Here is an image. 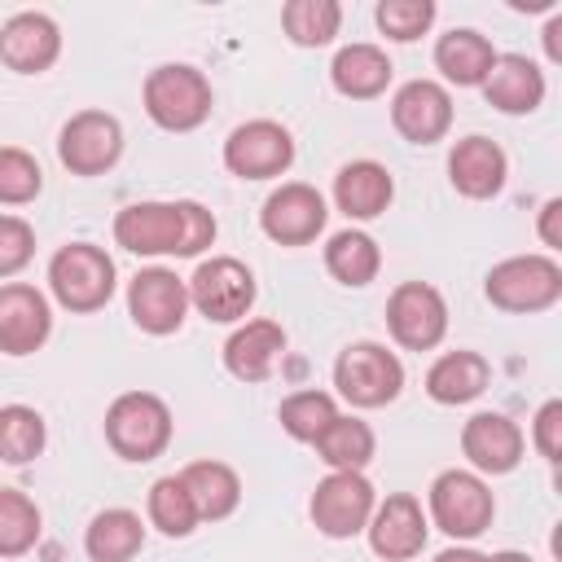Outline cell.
<instances>
[{
    "label": "cell",
    "instance_id": "1",
    "mask_svg": "<svg viewBox=\"0 0 562 562\" xmlns=\"http://www.w3.org/2000/svg\"><path fill=\"white\" fill-rule=\"evenodd\" d=\"M171 430H176L171 408L154 391H123L105 408V443L114 448V457L136 465L158 461L171 443Z\"/></svg>",
    "mask_w": 562,
    "mask_h": 562
},
{
    "label": "cell",
    "instance_id": "2",
    "mask_svg": "<svg viewBox=\"0 0 562 562\" xmlns=\"http://www.w3.org/2000/svg\"><path fill=\"white\" fill-rule=\"evenodd\" d=\"M140 101H145V114L162 127V132H193L211 119V79L198 70V66H184V61H167V66H154L145 75V88H140Z\"/></svg>",
    "mask_w": 562,
    "mask_h": 562
},
{
    "label": "cell",
    "instance_id": "3",
    "mask_svg": "<svg viewBox=\"0 0 562 562\" xmlns=\"http://www.w3.org/2000/svg\"><path fill=\"white\" fill-rule=\"evenodd\" d=\"M48 290L75 316L101 312L114 299V259L92 241H66L48 259Z\"/></svg>",
    "mask_w": 562,
    "mask_h": 562
},
{
    "label": "cell",
    "instance_id": "4",
    "mask_svg": "<svg viewBox=\"0 0 562 562\" xmlns=\"http://www.w3.org/2000/svg\"><path fill=\"white\" fill-rule=\"evenodd\" d=\"M483 294L514 316L549 312L562 299V263L553 255H509L483 277Z\"/></svg>",
    "mask_w": 562,
    "mask_h": 562
},
{
    "label": "cell",
    "instance_id": "5",
    "mask_svg": "<svg viewBox=\"0 0 562 562\" xmlns=\"http://www.w3.org/2000/svg\"><path fill=\"white\" fill-rule=\"evenodd\" d=\"M334 386L351 408H382L404 391V364L382 342H351L334 360Z\"/></svg>",
    "mask_w": 562,
    "mask_h": 562
},
{
    "label": "cell",
    "instance_id": "6",
    "mask_svg": "<svg viewBox=\"0 0 562 562\" xmlns=\"http://www.w3.org/2000/svg\"><path fill=\"white\" fill-rule=\"evenodd\" d=\"M426 505H430V522L443 536H452V540H474L496 518L492 487L474 470H443V474H435V483L426 492Z\"/></svg>",
    "mask_w": 562,
    "mask_h": 562
},
{
    "label": "cell",
    "instance_id": "7",
    "mask_svg": "<svg viewBox=\"0 0 562 562\" xmlns=\"http://www.w3.org/2000/svg\"><path fill=\"white\" fill-rule=\"evenodd\" d=\"M184 285H189V307H198L215 325L246 321V312L255 307V294H259L255 272L241 259H233V255L202 259Z\"/></svg>",
    "mask_w": 562,
    "mask_h": 562
},
{
    "label": "cell",
    "instance_id": "8",
    "mask_svg": "<svg viewBox=\"0 0 562 562\" xmlns=\"http://www.w3.org/2000/svg\"><path fill=\"white\" fill-rule=\"evenodd\" d=\"M378 505V492L364 474H351V470H329L316 492H312V522L321 536L329 540H351L369 527V514Z\"/></svg>",
    "mask_w": 562,
    "mask_h": 562
},
{
    "label": "cell",
    "instance_id": "9",
    "mask_svg": "<svg viewBox=\"0 0 562 562\" xmlns=\"http://www.w3.org/2000/svg\"><path fill=\"white\" fill-rule=\"evenodd\" d=\"M57 158L70 176H105L123 158V123L105 110H79L57 136Z\"/></svg>",
    "mask_w": 562,
    "mask_h": 562
},
{
    "label": "cell",
    "instance_id": "10",
    "mask_svg": "<svg viewBox=\"0 0 562 562\" xmlns=\"http://www.w3.org/2000/svg\"><path fill=\"white\" fill-rule=\"evenodd\" d=\"M386 329L404 351H430L448 334V303L430 281H400L386 299Z\"/></svg>",
    "mask_w": 562,
    "mask_h": 562
},
{
    "label": "cell",
    "instance_id": "11",
    "mask_svg": "<svg viewBox=\"0 0 562 562\" xmlns=\"http://www.w3.org/2000/svg\"><path fill=\"white\" fill-rule=\"evenodd\" d=\"M294 162V136L272 119H250L228 132L224 140V167L237 180H272L285 176Z\"/></svg>",
    "mask_w": 562,
    "mask_h": 562
},
{
    "label": "cell",
    "instance_id": "12",
    "mask_svg": "<svg viewBox=\"0 0 562 562\" xmlns=\"http://www.w3.org/2000/svg\"><path fill=\"white\" fill-rule=\"evenodd\" d=\"M325 220H329V206H325L321 189L303 184V180L277 184L263 198V211H259V228L277 246H307V241H316L325 233Z\"/></svg>",
    "mask_w": 562,
    "mask_h": 562
},
{
    "label": "cell",
    "instance_id": "13",
    "mask_svg": "<svg viewBox=\"0 0 562 562\" xmlns=\"http://www.w3.org/2000/svg\"><path fill=\"white\" fill-rule=\"evenodd\" d=\"M127 316L136 321V329L167 338L189 316V285L171 268H140L127 281Z\"/></svg>",
    "mask_w": 562,
    "mask_h": 562
},
{
    "label": "cell",
    "instance_id": "14",
    "mask_svg": "<svg viewBox=\"0 0 562 562\" xmlns=\"http://www.w3.org/2000/svg\"><path fill=\"white\" fill-rule=\"evenodd\" d=\"M369 549L382 558V562H408L426 549V536H430V522L422 514V501L408 496V492H391L386 501L373 505L369 514Z\"/></svg>",
    "mask_w": 562,
    "mask_h": 562
},
{
    "label": "cell",
    "instance_id": "15",
    "mask_svg": "<svg viewBox=\"0 0 562 562\" xmlns=\"http://www.w3.org/2000/svg\"><path fill=\"white\" fill-rule=\"evenodd\" d=\"M391 123L408 145H435L452 127V97L435 79H408L391 97Z\"/></svg>",
    "mask_w": 562,
    "mask_h": 562
},
{
    "label": "cell",
    "instance_id": "16",
    "mask_svg": "<svg viewBox=\"0 0 562 562\" xmlns=\"http://www.w3.org/2000/svg\"><path fill=\"white\" fill-rule=\"evenodd\" d=\"M53 334V307L48 299L26 281L0 285V351L4 356H31Z\"/></svg>",
    "mask_w": 562,
    "mask_h": 562
},
{
    "label": "cell",
    "instance_id": "17",
    "mask_svg": "<svg viewBox=\"0 0 562 562\" xmlns=\"http://www.w3.org/2000/svg\"><path fill=\"white\" fill-rule=\"evenodd\" d=\"M180 237H184V220H180V202H132L114 215V241L132 255H180Z\"/></svg>",
    "mask_w": 562,
    "mask_h": 562
},
{
    "label": "cell",
    "instance_id": "18",
    "mask_svg": "<svg viewBox=\"0 0 562 562\" xmlns=\"http://www.w3.org/2000/svg\"><path fill=\"white\" fill-rule=\"evenodd\" d=\"M61 57V31L48 13L26 9L0 26V61L13 75H44Z\"/></svg>",
    "mask_w": 562,
    "mask_h": 562
},
{
    "label": "cell",
    "instance_id": "19",
    "mask_svg": "<svg viewBox=\"0 0 562 562\" xmlns=\"http://www.w3.org/2000/svg\"><path fill=\"white\" fill-rule=\"evenodd\" d=\"M505 176H509V158L505 149L492 140V136H461L452 149H448V180L461 198L470 202H487L505 189Z\"/></svg>",
    "mask_w": 562,
    "mask_h": 562
},
{
    "label": "cell",
    "instance_id": "20",
    "mask_svg": "<svg viewBox=\"0 0 562 562\" xmlns=\"http://www.w3.org/2000/svg\"><path fill=\"white\" fill-rule=\"evenodd\" d=\"M461 452L474 465V474H509V470H518L527 439H522L518 422H509L505 413H474L461 426Z\"/></svg>",
    "mask_w": 562,
    "mask_h": 562
},
{
    "label": "cell",
    "instance_id": "21",
    "mask_svg": "<svg viewBox=\"0 0 562 562\" xmlns=\"http://www.w3.org/2000/svg\"><path fill=\"white\" fill-rule=\"evenodd\" d=\"M544 88H549L544 70L531 57H522V53H496V61H492V70L483 79V97L501 114H531V110H540Z\"/></svg>",
    "mask_w": 562,
    "mask_h": 562
},
{
    "label": "cell",
    "instance_id": "22",
    "mask_svg": "<svg viewBox=\"0 0 562 562\" xmlns=\"http://www.w3.org/2000/svg\"><path fill=\"white\" fill-rule=\"evenodd\" d=\"M395 198V180L382 162L356 158L334 176V206L347 220H378Z\"/></svg>",
    "mask_w": 562,
    "mask_h": 562
},
{
    "label": "cell",
    "instance_id": "23",
    "mask_svg": "<svg viewBox=\"0 0 562 562\" xmlns=\"http://www.w3.org/2000/svg\"><path fill=\"white\" fill-rule=\"evenodd\" d=\"M285 351V329L277 321H246L228 334L224 342V369L237 378V382H263L277 364V356Z\"/></svg>",
    "mask_w": 562,
    "mask_h": 562
},
{
    "label": "cell",
    "instance_id": "24",
    "mask_svg": "<svg viewBox=\"0 0 562 562\" xmlns=\"http://www.w3.org/2000/svg\"><path fill=\"white\" fill-rule=\"evenodd\" d=\"M487 382H492V364H487L479 351H465V347L443 351V356L426 369V395H430L435 404H452V408L479 400V395L487 391Z\"/></svg>",
    "mask_w": 562,
    "mask_h": 562
},
{
    "label": "cell",
    "instance_id": "25",
    "mask_svg": "<svg viewBox=\"0 0 562 562\" xmlns=\"http://www.w3.org/2000/svg\"><path fill=\"white\" fill-rule=\"evenodd\" d=\"M492 61H496V48L474 26H452L448 35L435 40V66L457 88H483Z\"/></svg>",
    "mask_w": 562,
    "mask_h": 562
},
{
    "label": "cell",
    "instance_id": "26",
    "mask_svg": "<svg viewBox=\"0 0 562 562\" xmlns=\"http://www.w3.org/2000/svg\"><path fill=\"white\" fill-rule=\"evenodd\" d=\"M391 75H395V66H391V57H386L378 44H347V48H338L334 61H329L334 88H338L342 97H351V101H373V97H382V92L391 88Z\"/></svg>",
    "mask_w": 562,
    "mask_h": 562
},
{
    "label": "cell",
    "instance_id": "27",
    "mask_svg": "<svg viewBox=\"0 0 562 562\" xmlns=\"http://www.w3.org/2000/svg\"><path fill=\"white\" fill-rule=\"evenodd\" d=\"M180 483L198 509V522H220L241 505V479L224 461H189L180 470Z\"/></svg>",
    "mask_w": 562,
    "mask_h": 562
},
{
    "label": "cell",
    "instance_id": "28",
    "mask_svg": "<svg viewBox=\"0 0 562 562\" xmlns=\"http://www.w3.org/2000/svg\"><path fill=\"white\" fill-rule=\"evenodd\" d=\"M145 544V522L132 509H101L83 531V553L92 562H132Z\"/></svg>",
    "mask_w": 562,
    "mask_h": 562
},
{
    "label": "cell",
    "instance_id": "29",
    "mask_svg": "<svg viewBox=\"0 0 562 562\" xmlns=\"http://www.w3.org/2000/svg\"><path fill=\"white\" fill-rule=\"evenodd\" d=\"M325 268H329V277H334L338 285L360 290V285H369V281L378 277L382 250H378V241H373L364 228H342V233H334V237L325 241Z\"/></svg>",
    "mask_w": 562,
    "mask_h": 562
},
{
    "label": "cell",
    "instance_id": "30",
    "mask_svg": "<svg viewBox=\"0 0 562 562\" xmlns=\"http://www.w3.org/2000/svg\"><path fill=\"white\" fill-rule=\"evenodd\" d=\"M316 452L329 470H351V474H364V465L373 461L378 452V439H373V426L360 422V417H334L329 430L316 439Z\"/></svg>",
    "mask_w": 562,
    "mask_h": 562
},
{
    "label": "cell",
    "instance_id": "31",
    "mask_svg": "<svg viewBox=\"0 0 562 562\" xmlns=\"http://www.w3.org/2000/svg\"><path fill=\"white\" fill-rule=\"evenodd\" d=\"M342 26V4L338 0H290L281 9V31L299 48H321L338 35Z\"/></svg>",
    "mask_w": 562,
    "mask_h": 562
},
{
    "label": "cell",
    "instance_id": "32",
    "mask_svg": "<svg viewBox=\"0 0 562 562\" xmlns=\"http://www.w3.org/2000/svg\"><path fill=\"white\" fill-rule=\"evenodd\" d=\"M48 443V426L35 408L26 404H4L0 408V461L4 465H26L44 452Z\"/></svg>",
    "mask_w": 562,
    "mask_h": 562
},
{
    "label": "cell",
    "instance_id": "33",
    "mask_svg": "<svg viewBox=\"0 0 562 562\" xmlns=\"http://www.w3.org/2000/svg\"><path fill=\"white\" fill-rule=\"evenodd\" d=\"M334 417H338V404H334V395H325V391H294V395H285L281 408H277L281 430H285L290 439H299V443H316V439L329 430Z\"/></svg>",
    "mask_w": 562,
    "mask_h": 562
},
{
    "label": "cell",
    "instance_id": "34",
    "mask_svg": "<svg viewBox=\"0 0 562 562\" xmlns=\"http://www.w3.org/2000/svg\"><path fill=\"white\" fill-rule=\"evenodd\" d=\"M145 514H149V522H154L162 536H171V540H184V536L198 527V509H193V501H189L180 474L154 479L149 501H145Z\"/></svg>",
    "mask_w": 562,
    "mask_h": 562
},
{
    "label": "cell",
    "instance_id": "35",
    "mask_svg": "<svg viewBox=\"0 0 562 562\" xmlns=\"http://www.w3.org/2000/svg\"><path fill=\"white\" fill-rule=\"evenodd\" d=\"M40 540V505L18 492L0 487V558H22Z\"/></svg>",
    "mask_w": 562,
    "mask_h": 562
},
{
    "label": "cell",
    "instance_id": "36",
    "mask_svg": "<svg viewBox=\"0 0 562 562\" xmlns=\"http://www.w3.org/2000/svg\"><path fill=\"white\" fill-rule=\"evenodd\" d=\"M44 189V171L35 154L18 145H0V206H26Z\"/></svg>",
    "mask_w": 562,
    "mask_h": 562
},
{
    "label": "cell",
    "instance_id": "37",
    "mask_svg": "<svg viewBox=\"0 0 562 562\" xmlns=\"http://www.w3.org/2000/svg\"><path fill=\"white\" fill-rule=\"evenodd\" d=\"M435 13H439L435 0H378L373 22H378V31H382L386 40H395V44H413L417 35L430 31Z\"/></svg>",
    "mask_w": 562,
    "mask_h": 562
},
{
    "label": "cell",
    "instance_id": "38",
    "mask_svg": "<svg viewBox=\"0 0 562 562\" xmlns=\"http://www.w3.org/2000/svg\"><path fill=\"white\" fill-rule=\"evenodd\" d=\"M35 259V228L22 215H0V281L18 277Z\"/></svg>",
    "mask_w": 562,
    "mask_h": 562
},
{
    "label": "cell",
    "instance_id": "39",
    "mask_svg": "<svg viewBox=\"0 0 562 562\" xmlns=\"http://www.w3.org/2000/svg\"><path fill=\"white\" fill-rule=\"evenodd\" d=\"M531 448L549 465H558V457H562V400H544L536 408V417H531Z\"/></svg>",
    "mask_w": 562,
    "mask_h": 562
},
{
    "label": "cell",
    "instance_id": "40",
    "mask_svg": "<svg viewBox=\"0 0 562 562\" xmlns=\"http://www.w3.org/2000/svg\"><path fill=\"white\" fill-rule=\"evenodd\" d=\"M180 220H184V237H180V259H193L202 255L211 241H215V215L202 206V202H180Z\"/></svg>",
    "mask_w": 562,
    "mask_h": 562
},
{
    "label": "cell",
    "instance_id": "41",
    "mask_svg": "<svg viewBox=\"0 0 562 562\" xmlns=\"http://www.w3.org/2000/svg\"><path fill=\"white\" fill-rule=\"evenodd\" d=\"M558 220H562V198H549V202L540 206V241H544L549 250H558V246H562Z\"/></svg>",
    "mask_w": 562,
    "mask_h": 562
},
{
    "label": "cell",
    "instance_id": "42",
    "mask_svg": "<svg viewBox=\"0 0 562 562\" xmlns=\"http://www.w3.org/2000/svg\"><path fill=\"white\" fill-rule=\"evenodd\" d=\"M562 13H553L549 18V26H544V53H549V61H562Z\"/></svg>",
    "mask_w": 562,
    "mask_h": 562
},
{
    "label": "cell",
    "instance_id": "43",
    "mask_svg": "<svg viewBox=\"0 0 562 562\" xmlns=\"http://www.w3.org/2000/svg\"><path fill=\"white\" fill-rule=\"evenodd\" d=\"M435 562H487V553H479V549H470V544H452V549H443Z\"/></svg>",
    "mask_w": 562,
    "mask_h": 562
},
{
    "label": "cell",
    "instance_id": "44",
    "mask_svg": "<svg viewBox=\"0 0 562 562\" xmlns=\"http://www.w3.org/2000/svg\"><path fill=\"white\" fill-rule=\"evenodd\" d=\"M487 562H531L527 553H518V549H501V553H492Z\"/></svg>",
    "mask_w": 562,
    "mask_h": 562
}]
</instances>
